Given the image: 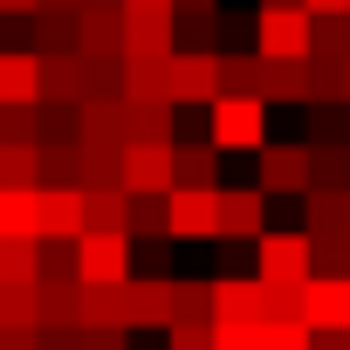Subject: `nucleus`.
I'll return each instance as SVG.
<instances>
[{
	"label": "nucleus",
	"mask_w": 350,
	"mask_h": 350,
	"mask_svg": "<svg viewBox=\"0 0 350 350\" xmlns=\"http://www.w3.org/2000/svg\"><path fill=\"white\" fill-rule=\"evenodd\" d=\"M206 144L213 151H261L268 144V103L261 96H213L206 103Z\"/></svg>",
	"instance_id": "nucleus-1"
},
{
	"label": "nucleus",
	"mask_w": 350,
	"mask_h": 350,
	"mask_svg": "<svg viewBox=\"0 0 350 350\" xmlns=\"http://www.w3.org/2000/svg\"><path fill=\"white\" fill-rule=\"evenodd\" d=\"M316 268H309V234L302 227H268L254 241V282L268 288H302Z\"/></svg>",
	"instance_id": "nucleus-2"
},
{
	"label": "nucleus",
	"mask_w": 350,
	"mask_h": 350,
	"mask_svg": "<svg viewBox=\"0 0 350 350\" xmlns=\"http://www.w3.org/2000/svg\"><path fill=\"white\" fill-rule=\"evenodd\" d=\"M254 55L261 62H309V14L302 8H261L254 14Z\"/></svg>",
	"instance_id": "nucleus-3"
},
{
	"label": "nucleus",
	"mask_w": 350,
	"mask_h": 350,
	"mask_svg": "<svg viewBox=\"0 0 350 350\" xmlns=\"http://www.w3.org/2000/svg\"><path fill=\"white\" fill-rule=\"evenodd\" d=\"M165 241H220V193H165Z\"/></svg>",
	"instance_id": "nucleus-4"
},
{
	"label": "nucleus",
	"mask_w": 350,
	"mask_h": 350,
	"mask_svg": "<svg viewBox=\"0 0 350 350\" xmlns=\"http://www.w3.org/2000/svg\"><path fill=\"white\" fill-rule=\"evenodd\" d=\"M76 282H131V234H83Z\"/></svg>",
	"instance_id": "nucleus-5"
},
{
	"label": "nucleus",
	"mask_w": 350,
	"mask_h": 350,
	"mask_svg": "<svg viewBox=\"0 0 350 350\" xmlns=\"http://www.w3.org/2000/svg\"><path fill=\"white\" fill-rule=\"evenodd\" d=\"M254 193H309V144H261Z\"/></svg>",
	"instance_id": "nucleus-6"
},
{
	"label": "nucleus",
	"mask_w": 350,
	"mask_h": 350,
	"mask_svg": "<svg viewBox=\"0 0 350 350\" xmlns=\"http://www.w3.org/2000/svg\"><path fill=\"white\" fill-rule=\"evenodd\" d=\"M124 193L131 200L172 193V144H124Z\"/></svg>",
	"instance_id": "nucleus-7"
},
{
	"label": "nucleus",
	"mask_w": 350,
	"mask_h": 350,
	"mask_svg": "<svg viewBox=\"0 0 350 350\" xmlns=\"http://www.w3.org/2000/svg\"><path fill=\"white\" fill-rule=\"evenodd\" d=\"M76 144L83 151H124L131 131H124V96H90L76 110Z\"/></svg>",
	"instance_id": "nucleus-8"
},
{
	"label": "nucleus",
	"mask_w": 350,
	"mask_h": 350,
	"mask_svg": "<svg viewBox=\"0 0 350 350\" xmlns=\"http://www.w3.org/2000/svg\"><path fill=\"white\" fill-rule=\"evenodd\" d=\"M302 323L309 329H350V275H309L302 282Z\"/></svg>",
	"instance_id": "nucleus-9"
},
{
	"label": "nucleus",
	"mask_w": 350,
	"mask_h": 350,
	"mask_svg": "<svg viewBox=\"0 0 350 350\" xmlns=\"http://www.w3.org/2000/svg\"><path fill=\"white\" fill-rule=\"evenodd\" d=\"M220 96V55H172V110H206Z\"/></svg>",
	"instance_id": "nucleus-10"
},
{
	"label": "nucleus",
	"mask_w": 350,
	"mask_h": 350,
	"mask_svg": "<svg viewBox=\"0 0 350 350\" xmlns=\"http://www.w3.org/2000/svg\"><path fill=\"white\" fill-rule=\"evenodd\" d=\"M76 55L124 62V8H83L76 14Z\"/></svg>",
	"instance_id": "nucleus-11"
},
{
	"label": "nucleus",
	"mask_w": 350,
	"mask_h": 350,
	"mask_svg": "<svg viewBox=\"0 0 350 350\" xmlns=\"http://www.w3.org/2000/svg\"><path fill=\"white\" fill-rule=\"evenodd\" d=\"M35 241H83V193L76 186L35 193Z\"/></svg>",
	"instance_id": "nucleus-12"
},
{
	"label": "nucleus",
	"mask_w": 350,
	"mask_h": 350,
	"mask_svg": "<svg viewBox=\"0 0 350 350\" xmlns=\"http://www.w3.org/2000/svg\"><path fill=\"white\" fill-rule=\"evenodd\" d=\"M268 234V193L220 186V241H261Z\"/></svg>",
	"instance_id": "nucleus-13"
},
{
	"label": "nucleus",
	"mask_w": 350,
	"mask_h": 350,
	"mask_svg": "<svg viewBox=\"0 0 350 350\" xmlns=\"http://www.w3.org/2000/svg\"><path fill=\"white\" fill-rule=\"evenodd\" d=\"M83 323V282L76 275H42L35 282V329H76Z\"/></svg>",
	"instance_id": "nucleus-14"
},
{
	"label": "nucleus",
	"mask_w": 350,
	"mask_h": 350,
	"mask_svg": "<svg viewBox=\"0 0 350 350\" xmlns=\"http://www.w3.org/2000/svg\"><path fill=\"white\" fill-rule=\"evenodd\" d=\"M268 316V282H254V275H220L213 282V323H261Z\"/></svg>",
	"instance_id": "nucleus-15"
},
{
	"label": "nucleus",
	"mask_w": 350,
	"mask_h": 350,
	"mask_svg": "<svg viewBox=\"0 0 350 350\" xmlns=\"http://www.w3.org/2000/svg\"><path fill=\"white\" fill-rule=\"evenodd\" d=\"M172 186L220 193V151H213L206 137H172Z\"/></svg>",
	"instance_id": "nucleus-16"
},
{
	"label": "nucleus",
	"mask_w": 350,
	"mask_h": 350,
	"mask_svg": "<svg viewBox=\"0 0 350 350\" xmlns=\"http://www.w3.org/2000/svg\"><path fill=\"white\" fill-rule=\"evenodd\" d=\"M124 323H131V329H165V323H172V282H165V275H131V288H124Z\"/></svg>",
	"instance_id": "nucleus-17"
},
{
	"label": "nucleus",
	"mask_w": 350,
	"mask_h": 350,
	"mask_svg": "<svg viewBox=\"0 0 350 350\" xmlns=\"http://www.w3.org/2000/svg\"><path fill=\"white\" fill-rule=\"evenodd\" d=\"M42 103V62L28 49H0V110H28Z\"/></svg>",
	"instance_id": "nucleus-18"
},
{
	"label": "nucleus",
	"mask_w": 350,
	"mask_h": 350,
	"mask_svg": "<svg viewBox=\"0 0 350 350\" xmlns=\"http://www.w3.org/2000/svg\"><path fill=\"white\" fill-rule=\"evenodd\" d=\"M124 103H172V55H124Z\"/></svg>",
	"instance_id": "nucleus-19"
},
{
	"label": "nucleus",
	"mask_w": 350,
	"mask_h": 350,
	"mask_svg": "<svg viewBox=\"0 0 350 350\" xmlns=\"http://www.w3.org/2000/svg\"><path fill=\"white\" fill-rule=\"evenodd\" d=\"M179 49V14H131L124 8V55H172Z\"/></svg>",
	"instance_id": "nucleus-20"
},
{
	"label": "nucleus",
	"mask_w": 350,
	"mask_h": 350,
	"mask_svg": "<svg viewBox=\"0 0 350 350\" xmlns=\"http://www.w3.org/2000/svg\"><path fill=\"white\" fill-rule=\"evenodd\" d=\"M343 200H350V193H302V206H309V220H302L309 247H329V241H350V227H343Z\"/></svg>",
	"instance_id": "nucleus-21"
},
{
	"label": "nucleus",
	"mask_w": 350,
	"mask_h": 350,
	"mask_svg": "<svg viewBox=\"0 0 350 350\" xmlns=\"http://www.w3.org/2000/svg\"><path fill=\"white\" fill-rule=\"evenodd\" d=\"M83 234H131V193H83Z\"/></svg>",
	"instance_id": "nucleus-22"
},
{
	"label": "nucleus",
	"mask_w": 350,
	"mask_h": 350,
	"mask_svg": "<svg viewBox=\"0 0 350 350\" xmlns=\"http://www.w3.org/2000/svg\"><path fill=\"white\" fill-rule=\"evenodd\" d=\"M124 288L131 282H83V329H131L124 323Z\"/></svg>",
	"instance_id": "nucleus-23"
},
{
	"label": "nucleus",
	"mask_w": 350,
	"mask_h": 350,
	"mask_svg": "<svg viewBox=\"0 0 350 350\" xmlns=\"http://www.w3.org/2000/svg\"><path fill=\"white\" fill-rule=\"evenodd\" d=\"M42 103H90L83 55H55V62H42Z\"/></svg>",
	"instance_id": "nucleus-24"
},
{
	"label": "nucleus",
	"mask_w": 350,
	"mask_h": 350,
	"mask_svg": "<svg viewBox=\"0 0 350 350\" xmlns=\"http://www.w3.org/2000/svg\"><path fill=\"white\" fill-rule=\"evenodd\" d=\"M309 193H350V144H309Z\"/></svg>",
	"instance_id": "nucleus-25"
},
{
	"label": "nucleus",
	"mask_w": 350,
	"mask_h": 350,
	"mask_svg": "<svg viewBox=\"0 0 350 350\" xmlns=\"http://www.w3.org/2000/svg\"><path fill=\"white\" fill-rule=\"evenodd\" d=\"M124 131L131 144H172V103H124Z\"/></svg>",
	"instance_id": "nucleus-26"
},
{
	"label": "nucleus",
	"mask_w": 350,
	"mask_h": 350,
	"mask_svg": "<svg viewBox=\"0 0 350 350\" xmlns=\"http://www.w3.org/2000/svg\"><path fill=\"white\" fill-rule=\"evenodd\" d=\"M28 21H35V42H28V55H35V62L76 55V21H69V14H28Z\"/></svg>",
	"instance_id": "nucleus-27"
},
{
	"label": "nucleus",
	"mask_w": 350,
	"mask_h": 350,
	"mask_svg": "<svg viewBox=\"0 0 350 350\" xmlns=\"http://www.w3.org/2000/svg\"><path fill=\"white\" fill-rule=\"evenodd\" d=\"M261 103H309V76L302 62H261Z\"/></svg>",
	"instance_id": "nucleus-28"
},
{
	"label": "nucleus",
	"mask_w": 350,
	"mask_h": 350,
	"mask_svg": "<svg viewBox=\"0 0 350 350\" xmlns=\"http://www.w3.org/2000/svg\"><path fill=\"white\" fill-rule=\"evenodd\" d=\"M172 323H213V282H179L172 275Z\"/></svg>",
	"instance_id": "nucleus-29"
},
{
	"label": "nucleus",
	"mask_w": 350,
	"mask_h": 350,
	"mask_svg": "<svg viewBox=\"0 0 350 350\" xmlns=\"http://www.w3.org/2000/svg\"><path fill=\"white\" fill-rule=\"evenodd\" d=\"M76 186H83V193H110V186H124V151H83Z\"/></svg>",
	"instance_id": "nucleus-30"
},
{
	"label": "nucleus",
	"mask_w": 350,
	"mask_h": 350,
	"mask_svg": "<svg viewBox=\"0 0 350 350\" xmlns=\"http://www.w3.org/2000/svg\"><path fill=\"white\" fill-rule=\"evenodd\" d=\"M76 110L83 103H35V144H76Z\"/></svg>",
	"instance_id": "nucleus-31"
},
{
	"label": "nucleus",
	"mask_w": 350,
	"mask_h": 350,
	"mask_svg": "<svg viewBox=\"0 0 350 350\" xmlns=\"http://www.w3.org/2000/svg\"><path fill=\"white\" fill-rule=\"evenodd\" d=\"M309 62H350V14L343 21H309Z\"/></svg>",
	"instance_id": "nucleus-32"
},
{
	"label": "nucleus",
	"mask_w": 350,
	"mask_h": 350,
	"mask_svg": "<svg viewBox=\"0 0 350 350\" xmlns=\"http://www.w3.org/2000/svg\"><path fill=\"white\" fill-rule=\"evenodd\" d=\"M0 241H35V193L0 186Z\"/></svg>",
	"instance_id": "nucleus-33"
},
{
	"label": "nucleus",
	"mask_w": 350,
	"mask_h": 350,
	"mask_svg": "<svg viewBox=\"0 0 350 350\" xmlns=\"http://www.w3.org/2000/svg\"><path fill=\"white\" fill-rule=\"evenodd\" d=\"M220 14H179V49L172 55H220Z\"/></svg>",
	"instance_id": "nucleus-34"
},
{
	"label": "nucleus",
	"mask_w": 350,
	"mask_h": 350,
	"mask_svg": "<svg viewBox=\"0 0 350 350\" xmlns=\"http://www.w3.org/2000/svg\"><path fill=\"white\" fill-rule=\"evenodd\" d=\"M261 90V55H220V96H254Z\"/></svg>",
	"instance_id": "nucleus-35"
},
{
	"label": "nucleus",
	"mask_w": 350,
	"mask_h": 350,
	"mask_svg": "<svg viewBox=\"0 0 350 350\" xmlns=\"http://www.w3.org/2000/svg\"><path fill=\"white\" fill-rule=\"evenodd\" d=\"M0 329H35V282H0Z\"/></svg>",
	"instance_id": "nucleus-36"
},
{
	"label": "nucleus",
	"mask_w": 350,
	"mask_h": 350,
	"mask_svg": "<svg viewBox=\"0 0 350 350\" xmlns=\"http://www.w3.org/2000/svg\"><path fill=\"white\" fill-rule=\"evenodd\" d=\"M42 275V241H0V282H35Z\"/></svg>",
	"instance_id": "nucleus-37"
},
{
	"label": "nucleus",
	"mask_w": 350,
	"mask_h": 350,
	"mask_svg": "<svg viewBox=\"0 0 350 350\" xmlns=\"http://www.w3.org/2000/svg\"><path fill=\"white\" fill-rule=\"evenodd\" d=\"M0 186L35 193V144H0Z\"/></svg>",
	"instance_id": "nucleus-38"
},
{
	"label": "nucleus",
	"mask_w": 350,
	"mask_h": 350,
	"mask_svg": "<svg viewBox=\"0 0 350 350\" xmlns=\"http://www.w3.org/2000/svg\"><path fill=\"white\" fill-rule=\"evenodd\" d=\"M302 76H309V103H302V110L343 103V62H302Z\"/></svg>",
	"instance_id": "nucleus-39"
},
{
	"label": "nucleus",
	"mask_w": 350,
	"mask_h": 350,
	"mask_svg": "<svg viewBox=\"0 0 350 350\" xmlns=\"http://www.w3.org/2000/svg\"><path fill=\"white\" fill-rule=\"evenodd\" d=\"M254 350H309V323H254Z\"/></svg>",
	"instance_id": "nucleus-40"
},
{
	"label": "nucleus",
	"mask_w": 350,
	"mask_h": 350,
	"mask_svg": "<svg viewBox=\"0 0 350 350\" xmlns=\"http://www.w3.org/2000/svg\"><path fill=\"white\" fill-rule=\"evenodd\" d=\"M131 241H165V200H131Z\"/></svg>",
	"instance_id": "nucleus-41"
},
{
	"label": "nucleus",
	"mask_w": 350,
	"mask_h": 350,
	"mask_svg": "<svg viewBox=\"0 0 350 350\" xmlns=\"http://www.w3.org/2000/svg\"><path fill=\"white\" fill-rule=\"evenodd\" d=\"M165 350H213V323H172Z\"/></svg>",
	"instance_id": "nucleus-42"
},
{
	"label": "nucleus",
	"mask_w": 350,
	"mask_h": 350,
	"mask_svg": "<svg viewBox=\"0 0 350 350\" xmlns=\"http://www.w3.org/2000/svg\"><path fill=\"white\" fill-rule=\"evenodd\" d=\"M0 144H35V103L28 110H0Z\"/></svg>",
	"instance_id": "nucleus-43"
},
{
	"label": "nucleus",
	"mask_w": 350,
	"mask_h": 350,
	"mask_svg": "<svg viewBox=\"0 0 350 350\" xmlns=\"http://www.w3.org/2000/svg\"><path fill=\"white\" fill-rule=\"evenodd\" d=\"M76 350H131V329H83L76 323Z\"/></svg>",
	"instance_id": "nucleus-44"
},
{
	"label": "nucleus",
	"mask_w": 350,
	"mask_h": 350,
	"mask_svg": "<svg viewBox=\"0 0 350 350\" xmlns=\"http://www.w3.org/2000/svg\"><path fill=\"white\" fill-rule=\"evenodd\" d=\"M302 14H309V21H343L350 0H302Z\"/></svg>",
	"instance_id": "nucleus-45"
},
{
	"label": "nucleus",
	"mask_w": 350,
	"mask_h": 350,
	"mask_svg": "<svg viewBox=\"0 0 350 350\" xmlns=\"http://www.w3.org/2000/svg\"><path fill=\"white\" fill-rule=\"evenodd\" d=\"M0 350H42V329H0Z\"/></svg>",
	"instance_id": "nucleus-46"
},
{
	"label": "nucleus",
	"mask_w": 350,
	"mask_h": 350,
	"mask_svg": "<svg viewBox=\"0 0 350 350\" xmlns=\"http://www.w3.org/2000/svg\"><path fill=\"white\" fill-rule=\"evenodd\" d=\"M42 350H76V329H42Z\"/></svg>",
	"instance_id": "nucleus-47"
},
{
	"label": "nucleus",
	"mask_w": 350,
	"mask_h": 350,
	"mask_svg": "<svg viewBox=\"0 0 350 350\" xmlns=\"http://www.w3.org/2000/svg\"><path fill=\"white\" fill-rule=\"evenodd\" d=\"M172 14H220V0H172Z\"/></svg>",
	"instance_id": "nucleus-48"
},
{
	"label": "nucleus",
	"mask_w": 350,
	"mask_h": 350,
	"mask_svg": "<svg viewBox=\"0 0 350 350\" xmlns=\"http://www.w3.org/2000/svg\"><path fill=\"white\" fill-rule=\"evenodd\" d=\"M35 14H69V21H76V14H83V0H42Z\"/></svg>",
	"instance_id": "nucleus-49"
},
{
	"label": "nucleus",
	"mask_w": 350,
	"mask_h": 350,
	"mask_svg": "<svg viewBox=\"0 0 350 350\" xmlns=\"http://www.w3.org/2000/svg\"><path fill=\"white\" fill-rule=\"evenodd\" d=\"M131 14H172V0H124Z\"/></svg>",
	"instance_id": "nucleus-50"
},
{
	"label": "nucleus",
	"mask_w": 350,
	"mask_h": 350,
	"mask_svg": "<svg viewBox=\"0 0 350 350\" xmlns=\"http://www.w3.org/2000/svg\"><path fill=\"white\" fill-rule=\"evenodd\" d=\"M42 0H0V14H35Z\"/></svg>",
	"instance_id": "nucleus-51"
},
{
	"label": "nucleus",
	"mask_w": 350,
	"mask_h": 350,
	"mask_svg": "<svg viewBox=\"0 0 350 350\" xmlns=\"http://www.w3.org/2000/svg\"><path fill=\"white\" fill-rule=\"evenodd\" d=\"M261 8H302V0H261Z\"/></svg>",
	"instance_id": "nucleus-52"
},
{
	"label": "nucleus",
	"mask_w": 350,
	"mask_h": 350,
	"mask_svg": "<svg viewBox=\"0 0 350 350\" xmlns=\"http://www.w3.org/2000/svg\"><path fill=\"white\" fill-rule=\"evenodd\" d=\"M83 8H124V0H83Z\"/></svg>",
	"instance_id": "nucleus-53"
},
{
	"label": "nucleus",
	"mask_w": 350,
	"mask_h": 350,
	"mask_svg": "<svg viewBox=\"0 0 350 350\" xmlns=\"http://www.w3.org/2000/svg\"><path fill=\"white\" fill-rule=\"evenodd\" d=\"M343 144H350V103H343Z\"/></svg>",
	"instance_id": "nucleus-54"
},
{
	"label": "nucleus",
	"mask_w": 350,
	"mask_h": 350,
	"mask_svg": "<svg viewBox=\"0 0 350 350\" xmlns=\"http://www.w3.org/2000/svg\"><path fill=\"white\" fill-rule=\"evenodd\" d=\"M343 103H350V62H343Z\"/></svg>",
	"instance_id": "nucleus-55"
},
{
	"label": "nucleus",
	"mask_w": 350,
	"mask_h": 350,
	"mask_svg": "<svg viewBox=\"0 0 350 350\" xmlns=\"http://www.w3.org/2000/svg\"><path fill=\"white\" fill-rule=\"evenodd\" d=\"M343 275H350V241H343Z\"/></svg>",
	"instance_id": "nucleus-56"
},
{
	"label": "nucleus",
	"mask_w": 350,
	"mask_h": 350,
	"mask_svg": "<svg viewBox=\"0 0 350 350\" xmlns=\"http://www.w3.org/2000/svg\"><path fill=\"white\" fill-rule=\"evenodd\" d=\"M343 227H350V200H343Z\"/></svg>",
	"instance_id": "nucleus-57"
}]
</instances>
